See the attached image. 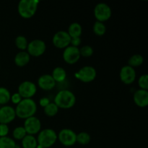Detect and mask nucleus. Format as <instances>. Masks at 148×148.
I'll return each instance as SVG.
<instances>
[{"instance_id":"f257e3e1","label":"nucleus","mask_w":148,"mask_h":148,"mask_svg":"<svg viewBox=\"0 0 148 148\" xmlns=\"http://www.w3.org/2000/svg\"><path fill=\"white\" fill-rule=\"evenodd\" d=\"M14 111L16 116L23 119H26L35 115L37 111V105L31 98L22 99L17 105Z\"/></svg>"},{"instance_id":"f03ea898","label":"nucleus","mask_w":148,"mask_h":148,"mask_svg":"<svg viewBox=\"0 0 148 148\" xmlns=\"http://www.w3.org/2000/svg\"><path fill=\"white\" fill-rule=\"evenodd\" d=\"M54 103L58 108L69 109L73 107L76 103L75 94L68 90H62L57 92L54 98Z\"/></svg>"},{"instance_id":"7ed1b4c3","label":"nucleus","mask_w":148,"mask_h":148,"mask_svg":"<svg viewBox=\"0 0 148 148\" xmlns=\"http://www.w3.org/2000/svg\"><path fill=\"white\" fill-rule=\"evenodd\" d=\"M38 4V0H21L17 6L19 14L24 19L31 18L36 14Z\"/></svg>"},{"instance_id":"20e7f679","label":"nucleus","mask_w":148,"mask_h":148,"mask_svg":"<svg viewBox=\"0 0 148 148\" xmlns=\"http://www.w3.org/2000/svg\"><path fill=\"white\" fill-rule=\"evenodd\" d=\"M36 140L38 146L42 148H49L56 143L57 140V134L52 129H45L40 131Z\"/></svg>"},{"instance_id":"39448f33","label":"nucleus","mask_w":148,"mask_h":148,"mask_svg":"<svg viewBox=\"0 0 148 148\" xmlns=\"http://www.w3.org/2000/svg\"><path fill=\"white\" fill-rule=\"evenodd\" d=\"M94 16L97 21L104 23L109 20L112 14L111 9L106 3H99L94 8Z\"/></svg>"},{"instance_id":"423d86ee","label":"nucleus","mask_w":148,"mask_h":148,"mask_svg":"<svg viewBox=\"0 0 148 148\" xmlns=\"http://www.w3.org/2000/svg\"><path fill=\"white\" fill-rule=\"evenodd\" d=\"M46 45L43 40L40 39H35L28 43L27 47V53L33 57H38L45 53Z\"/></svg>"},{"instance_id":"0eeeda50","label":"nucleus","mask_w":148,"mask_h":148,"mask_svg":"<svg viewBox=\"0 0 148 148\" xmlns=\"http://www.w3.org/2000/svg\"><path fill=\"white\" fill-rule=\"evenodd\" d=\"M77 134L70 129H63L59 132L57 140L65 147L73 146L76 142Z\"/></svg>"},{"instance_id":"6e6552de","label":"nucleus","mask_w":148,"mask_h":148,"mask_svg":"<svg viewBox=\"0 0 148 148\" xmlns=\"http://www.w3.org/2000/svg\"><path fill=\"white\" fill-rule=\"evenodd\" d=\"M71 37L68 33L64 30H60L55 33L52 38V43L53 46L57 49H66L70 46Z\"/></svg>"},{"instance_id":"1a4fd4ad","label":"nucleus","mask_w":148,"mask_h":148,"mask_svg":"<svg viewBox=\"0 0 148 148\" xmlns=\"http://www.w3.org/2000/svg\"><path fill=\"white\" fill-rule=\"evenodd\" d=\"M96 69L91 66H85L81 68L77 73V77L82 82H91L96 78Z\"/></svg>"},{"instance_id":"9d476101","label":"nucleus","mask_w":148,"mask_h":148,"mask_svg":"<svg viewBox=\"0 0 148 148\" xmlns=\"http://www.w3.org/2000/svg\"><path fill=\"white\" fill-rule=\"evenodd\" d=\"M37 92V87L31 81H24L18 87V93L23 99L31 98Z\"/></svg>"},{"instance_id":"9b49d317","label":"nucleus","mask_w":148,"mask_h":148,"mask_svg":"<svg viewBox=\"0 0 148 148\" xmlns=\"http://www.w3.org/2000/svg\"><path fill=\"white\" fill-rule=\"evenodd\" d=\"M23 127L27 134L34 135L40 132L41 129V123L39 119L33 116L25 120Z\"/></svg>"},{"instance_id":"f8f14e48","label":"nucleus","mask_w":148,"mask_h":148,"mask_svg":"<svg viewBox=\"0 0 148 148\" xmlns=\"http://www.w3.org/2000/svg\"><path fill=\"white\" fill-rule=\"evenodd\" d=\"M62 56L64 61L68 64H75L80 59L79 48L72 46H67L64 49Z\"/></svg>"},{"instance_id":"ddd939ff","label":"nucleus","mask_w":148,"mask_h":148,"mask_svg":"<svg viewBox=\"0 0 148 148\" xmlns=\"http://www.w3.org/2000/svg\"><path fill=\"white\" fill-rule=\"evenodd\" d=\"M136 71L129 65L124 66L119 72V77L121 82L125 85H131L136 79Z\"/></svg>"},{"instance_id":"4468645a","label":"nucleus","mask_w":148,"mask_h":148,"mask_svg":"<svg viewBox=\"0 0 148 148\" xmlns=\"http://www.w3.org/2000/svg\"><path fill=\"white\" fill-rule=\"evenodd\" d=\"M16 117L14 108L10 106H3L0 108V124H8Z\"/></svg>"},{"instance_id":"2eb2a0df","label":"nucleus","mask_w":148,"mask_h":148,"mask_svg":"<svg viewBox=\"0 0 148 148\" xmlns=\"http://www.w3.org/2000/svg\"><path fill=\"white\" fill-rule=\"evenodd\" d=\"M38 85L40 89L43 90H51L56 86V82L53 79L52 76L49 74L43 75L38 79Z\"/></svg>"},{"instance_id":"dca6fc26","label":"nucleus","mask_w":148,"mask_h":148,"mask_svg":"<svg viewBox=\"0 0 148 148\" xmlns=\"http://www.w3.org/2000/svg\"><path fill=\"white\" fill-rule=\"evenodd\" d=\"M134 102L137 106L145 108L148 106V91L145 90H137L133 96Z\"/></svg>"},{"instance_id":"f3484780","label":"nucleus","mask_w":148,"mask_h":148,"mask_svg":"<svg viewBox=\"0 0 148 148\" xmlns=\"http://www.w3.org/2000/svg\"><path fill=\"white\" fill-rule=\"evenodd\" d=\"M30 60V56L28 54L27 51H20L15 55L14 56V63L17 66L23 67V66H26L29 63Z\"/></svg>"},{"instance_id":"a211bd4d","label":"nucleus","mask_w":148,"mask_h":148,"mask_svg":"<svg viewBox=\"0 0 148 148\" xmlns=\"http://www.w3.org/2000/svg\"><path fill=\"white\" fill-rule=\"evenodd\" d=\"M71 38H80L82 33V28L80 24L78 23H73L70 24L68 27V30L66 31Z\"/></svg>"},{"instance_id":"6ab92c4d","label":"nucleus","mask_w":148,"mask_h":148,"mask_svg":"<svg viewBox=\"0 0 148 148\" xmlns=\"http://www.w3.org/2000/svg\"><path fill=\"white\" fill-rule=\"evenodd\" d=\"M52 77L56 82H62L65 80L66 78V72L64 68L61 66H57L53 69L51 75Z\"/></svg>"},{"instance_id":"aec40b11","label":"nucleus","mask_w":148,"mask_h":148,"mask_svg":"<svg viewBox=\"0 0 148 148\" xmlns=\"http://www.w3.org/2000/svg\"><path fill=\"white\" fill-rule=\"evenodd\" d=\"M22 147L23 148H37V140L33 135L27 134L23 140H21Z\"/></svg>"},{"instance_id":"412c9836","label":"nucleus","mask_w":148,"mask_h":148,"mask_svg":"<svg viewBox=\"0 0 148 148\" xmlns=\"http://www.w3.org/2000/svg\"><path fill=\"white\" fill-rule=\"evenodd\" d=\"M11 98V93L10 90L4 87H0V105L8 103Z\"/></svg>"},{"instance_id":"4be33fe9","label":"nucleus","mask_w":148,"mask_h":148,"mask_svg":"<svg viewBox=\"0 0 148 148\" xmlns=\"http://www.w3.org/2000/svg\"><path fill=\"white\" fill-rule=\"evenodd\" d=\"M144 62V58L140 54H134L130 58L128 61V65L132 68L141 66Z\"/></svg>"},{"instance_id":"5701e85b","label":"nucleus","mask_w":148,"mask_h":148,"mask_svg":"<svg viewBox=\"0 0 148 148\" xmlns=\"http://www.w3.org/2000/svg\"><path fill=\"white\" fill-rule=\"evenodd\" d=\"M15 141L9 137H0V148H16Z\"/></svg>"},{"instance_id":"b1692460","label":"nucleus","mask_w":148,"mask_h":148,"mask_svg":"<svg viewBox=\"0 0 148 148\" xmlns=\"http://www.w3.org/2000/svg\"><path fill=\"white\" fill-rule=\"evenodd\" d=\"M92 30L96 36H103V35H105L106 32V27L103 23L96 21L94 23Z\"/></svg>"},{"instance_id":"393cba45","label":"nucleus","mask_w":148,"mask_h":148,"mask_svg":"<svg viewBox=\"0 0 148 148\" xmlns=\"http://www.w3.org/2000/svg\"><path fill=\"white\" fill-rule=\"evenodd\" d=\"M90 140L91 137L88 132H82L77 134L76 142L79 143V144L82 145H86L89 144Z\"/></svg>"},{"instance_id":"a878e982","label":"nucleus","mask_w":148,"mask_h":148,"mask_svg":"<svg viewBox=\"0 0 148 148\" xmlns=\"http://www.w3.org/2000/svg\"><path fill=\"white\" fill-rule=\"evenodd\" d=\"M44 114L49 117H53L57 114L59 108L54 103H50L47 106L44 108Z\"/></svg>"},{"instance_id":"bb28decb","label":"nucleus","mask_w":148,"mask_h":148,"mask_svg":"<svg viewBox=\"0 0 148 148\" xmlns=\"http://www.w3.org/2000/svg\"><path fill=\"white\" fill-rule=\"evenodd\" d=\"M14 43H15V46H17V49H20L21 51L27 49V45H28L27 39L23 36H17V37L15 38Z\"/></svg>"},{"instance_id":"cd10ccee","label":"nucleus","mask_w":148,"mask_h":148,"mask_svg":"<svg viewBox=\"0 0 148 148\" xmlns=\"http://www.w3.org/2000/svg\"><path fill=\"white\" fill-rule=\"evenodd\" d=\"M12 135L14 139H15L16 140H22L27 135V133H26L24 127H17L13 130Z\"/></svg>"},{"instance_id":"c85d7f7f","label":"nucleus","mask_w":148,"mask_h":148,"mask_svg":"<svg viewBox=\"0 0 148 148\" xmlns=\"http://www.w3.org/2000/svg\"><path fill=\"white\" fill-rule=\"evenodd\" d=\"M79 49V53H80V56H83V57L88 58L90 57V56H92L93 54V49L90 46H88V45H86V46H82L81 49Z\"/></svg>"},{"instance_id":"c756f323","label":"nucleus","mask_w":148,"mask_h":148,"mask_svg":"<svg viewBox=\"0 0 148 148\" xmlns=\"http://www.w3.org/2000/svg\"><path fill=\"white\" fill-rule=\"evenodd\" d=\"M138 85L140 89L147 90H148V75L147 74L141 75L138 79Z\"/></svg>"},{"instance_id":"7c9ffc66","label":"nucleus","mask_w":148,"mask_h":148,"mask_svg":"<svg viewBox=\"0 0 148 148\" xmlns=\"http://www.w3.org/2000/svg\"><path fill=\"white\" fill-rule=\"evenodd\" d=\"M9 131H10V130H9L7 124H0V137H7Z\"/></svg>"},{"instance_id":"2f4dec72","label":"nucleus","mask_w":148,"mask_h":148,"mask_svg":"<svg viewBox=\"0 0 148 148\" xmlns=\"http://www.w3.org/2000/svg\"><path fill=\"white\" fill-rule=\"evenodd\" d=\"M22 99H23V98H22V97L20 96V94H19L18 92H16V93H14L13 95H11L10 101H11L14 104L17 105V104L22 101Z\"/></svg>"},{"instance_id":"473e14b6","label":"nucleus","mask_w":148,"mask_h":148,"mask_svg":"<svg viewBox=\"0 0 148 148\" xmlns=\"http://www.w3.org/2000/svg\"><path fill=\"white\" fill-rule=\"evenodd\" d=\"M81 42L82 40L80 38H71L70 46L78 48V46L81 44Z\"/></svg>"},{"instance_id":"72a5a7b5","label":"nucleus","mask_w":148,"mask_h":148,"mask_svg":"<svg viewBox=\"0 0 148 148\" xmlns=\"http://www.w3.org/2000/svg\"><path fill=\"white\" fill-rule=\"evenodd\" d=\"M50 100L47 98V97H43V98H41L39 101V104L41 107H43L45 108L46 106H47L49 103H50Z\"/></svg>"},{"instance_id":"f704fd0d","label":"nucleus","mask_w":148,"mask_h":148,"mask_svg":"<svg viewBox=\"0 0 148 148\" xmlns=\"http://www.w3.org/2000/svg\"><path fill=\"white\" fill-rule=\"evenodd\" d=\"M37 148H42V147H39V146H38Z\"/></svg>"}]
</instances>
